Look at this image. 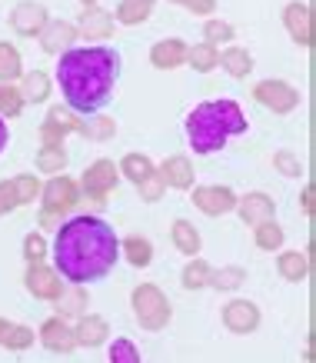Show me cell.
Masks as SVG:
<instances>
[{
    "label": "cell",
    "instance_id": "30",
    "mask_svg": "<svg viewBox=\"0 0 316 363\" xmlns=\"http://www.w3.org/2000/svg\"><path fill=\"white\" fill-rule=\"evenodd\" d=\"M23 77V60L21 50L11 40H0V84H13Z\"/></svg>",
    "mask_w": 316,
    "mask_h": 363
},
{
    "label": "cell",
    "instance_id": "9",
    "mask_svg": "<svg viewBox=\"0 0 316 363\" xmlns=\"http://www.w3.org/2000/svg\"><path fill=\"white\" fill-rule=\"evenodd\" d=\"M223 327H227L230 333H237V337H247V333H253L256 327H260V320H263V313H260V307L253 303V300H243V297H237V300H230L227 307H223Z\"/></svg>",
    "mask_w": 316,
    "mask_h": 363
},
{
    "label": "cell",
    "instance_id": "1",
    "mask_svg": "<svg viewBox=\"0 0 316 363\" xmlns=\"http://www.w3.org/2000/svg\"><path fill=\"white\" fill-rule=\"evenodd\" d=\"M50 257L64 284H97L113 274V267L120 260V237L103 217L80 213L57 227Z\"/></svg>",
    "mask_w": 316,
    "mask_h": 363
},
{
    "label": "cell",
    "instance_id": "33",
    "mask_svg": "<svg viewBox=\"0 0 316 363\" xmlns=\"http://www.w3.org/2000/svg\"><path fill=\"white\" fill-rule=\"evenodd\" d=\"M40 187H44V184H40V177H37V174H17V177H11V190H13L17 207L40 200Z\"/></svg>",
    "mask_w": 316,
    "mask_h": 363
},
{
    "label": "cell",
    "instance_id": "35",
    "mask_svg": "<svg viewBox=\"0 0 316 363\" xmlns=\"http://www.w3.org/2000/svg\"><path fill=\"white\" fill-rule=\"evenodd\" d=\"M67 147H40L37 150V170L40 174H50V177H57V174H64V167H67Z\"/></svg>",
    "mask_w": 316,
    "mask_h": 363
},
{
    "label": "cell",
    "instance_id": "19",
    "mask_svg": "<svg viewBox=\"0 0 316 363\" xmlns=\"http://www.w3.org/2000/svg\"><path fill=\"white\" fill-rule=\"evenodd\" d=\"M74 337H77V347H103L110 340V323L103 317H97V313H84L77 320Z\"/></svg>",
    "mask_w": 316,
    "mask_h": 363
},
{
    "label": "cell",
    "instance_id": "49",
    "mask_svg": "<svg viewBox=\"0 0 316 363\" xmlns=\"http://www.w3.org/2000/svg\"><path fill=\"white\" fill-rule=\"evenodd\" d=\"M303 210H306V217L313 213V187H306V190H303Z\"/></svg>",
    "mask_w": 316,
    "mask_h": 363
},
{
    "label": "cell",
    "instance_id": "29",
    "mask_svg": "<svg viewBox=\"0 0 316 363\" xmlns=\"http://www.w3.org/2000/svg\"><path fill=\"white\" fill-rule=\"evenodd\" d=\"M117 170H120V177H127L130 184H143L150 174H157V164H153L147 154H127L117 164Z\"/></svg>",
    "mask_w": 316,
    "mask_h": 363
},
{
    "label": "cell",
    "instance_id": "51",
    "mask_svg": "<svg viewBox=\"0 0 316 363\" xmlns=\"http://www.w3.org/2000/svg\"><path fill=\"white\" fill-rule=\"evenodd\" d=\"M80 4H84V7H97V0H80Z\"/></svg>",
    "mask_w": 316,
    "mask_h": 363
},
{
    "label": "cell",
    "instance_id": "21",
    "mask_svg": "<svg viewBox=\"0 0 316 363\" xmlns=\"http://www.w3.org/2000/svg\"><path fill=\"white\" fill-rule=\"evenodd\" d=\"M120 257L137 270H147L153 264V243L147 237H140V233H130V237L120 240Z\"/></svg>",
    "mask_w": 316,
    "mask_h": 363
},
{
    "label": "cell",
    "instance_id": "22",
    "mask_svg": "<svg viewBox=\"0 0 316 363\" xmlns=\"http://www.w3.org/2000/svg\"><path fill=\"white\" fill-rule=\"evenodd\" d=\"M276 270H280V277L290 280V284H303L306 277H310V257H306L303 250H280Z\"/></svg>",
    "mask_w": 316,
    "mask_h": 363
},
{
    "label": "cell",
    "instance_id": "31",
    "mask_svg": "<svg viewBox=\"0 0 316 363\" xmlns=\"http://www.w3.org/2000/svg\"><path fill=\"white\" fill-rule=\"evenodd\" d=\"M210 274H213V267L203 257H190L184 274H180V284H184V290H203V286H210Z\"/></svg>",
    "mask_w": 316,
    "mask_h": 363
},
{
    "label": "cell",
    "instance_id": "20",
    "mask_svg": "<svg viewBox=\"0 0 316 363\" xmlns=\"http://www.w3.org/2000/svg\"><path fill=\"white\" fill-rule=\"evenodd\" d=\"M87 307H90L87 290H84V286H74V284L64 286V294L54 300V310L60 320H80L87 313Z\"/></svg>",
    "mask_w": 316,
    "mask_h": 363
},
{
    "label": "cell",
    "instance_id": "48",
    "mask_svg": "<svg viewBox=\"0 0 316 363\" xmlns=\"http://www.w3.org/2000/svg\"><path fill=\"white\" fill-rule=\"evenodd\" d=\"M7 143H11V130H7V121L0 117V154L7 150Z\"/></svg>",
    "mask_w": 316,
    "mask_h": 363
},
{
    "label": "cell",
    "instance_id": "50",
    "mask_svg": "<svg viewBox=\"0 0 316 363\" xmlns=\"http://www.w3.org/2000/svg\"><path fill=\"white\" fill-rule=\"evenodd\" d=\"M7 330H11V320L0 317V343H4V337H7Z\"/></svg>",
    "mask_w": 316,
    "mask_h": 363
},
{
    "label": "cell",
    "instance_id": "37",
    "mask_svg": "<svg viewBox=\"0 0 316 363\" xmlns=\"http://www.w3.org/2000/svg\"><path fill=\"white\" fill-rule=\"evenodd\" d=\"M21 111H23L21 90L13 87V84H0V117L13 121V117H21Z\"/></svg>",
    "mask_w": 316,
    "mask_h": 363
},
{
    "label": "cell",
    "instance_id": "34",
    "mask_svg": "<svg viewBox=\"0 0 316 363\" xmlns=\"http://www.w3.org/2000/svg\"><path fill=\"white\" fill-rule=\"evenodd\" d=\"M247 284V270L243 267H220L210 274V286L220 290V294H233V290H240Z\"/></svg>",
    "mask_w": 316,
    "mask_h": 363
},
{
    "label": "cell",
    "instance_id": "46",
    "mask_svg": "<svg viewBox=\"0 0 316 363\" xmlns=\"http://www.w3.org/2000/svg\"><path fill=\"white\" fill-rule=\"evenodd\" d=\"M186 11L200 13V17H210V13L217 11V0H190V4H186Z\"/></svg>",
    "mask_w": 316,
    "mask_h": 363
},
{
    "label": "cell",
    "instance_id": "42",
    "mask_svg": "<svg viewBox=\"0 0 316 363\" xmlns=\"http://www.w3.org/2000/svg\"><path fill=\"white\" fill-rule=\"evenodd\" d=\"M273 167L283 177H303V164H300V157L293 150H276L273 154Z\"/></svg>",
    "mask_w": 316,
    "mask_h": 363
},
{
    "label": "cell",
    "instance_id": "2",
    "mask_svg": "<svg viewBox=\"0 0 316 363\" xmlns=\"http://www.w3.org/2000/svg\"><path fill=\"white\" fill-rule=\"evenodd\" d=\"M120 64V50L107 44L64 50L57 60V84L64 94V107H70L77 117L100 113L113 100Z\"/></svg>",
    "mask_w": 316,
    "mask_h": 363
},
{
    "label": "cell",
    "instance_id": "26",
    "mask_svg": "<svg viewBox=\"0 0 316 363\" xmlns=\"http://www.w3.org/2000/svg\"><path fill=\"white\" fill-rule=\"evenodd\" d=\"M153 7H157V0H120V4H117V13H113V21L123 23V27H137V23H143L147 17H150Z\"/></svg>",
    "mask_w": 316,
    "mask_h": 363
},
{
    "label": "cell",
    "instance_id": "24",
    "mask_svg": "<svg viewBox=\"0 0 316 363\" xmlns=\"http://www.w3.org/2000/svg\"><path fill=\"white\" fill-rule=\"evenodd\" d=\"M170 240H174V247L184 257H196L200 253V247H203V240H200V230H196L190 220H174V227H170Z\"/></svg>",
    "mask_w": 316,
    "mask_h": 363
},
{
    "label": "cell",
    "instance_id": "18",
    "mask_svg": "<svg viewBox=\"0 0 316 363\" xmlns=\"http://www.w3.org/2000/svg\"><path fill=\"white\" fill-rule=\"evenodd\" d=\"M150 64L157 70H176V67L186 64V44L180 37H167V40H157L150 47Z\"/></svg>",
    "mask_w": 316,
    "mask_h": 363
},
{
    "label": "cell",
    "instance_id": "12",
    "mask_svg": "<svg viewBox=\"0 0 316 363\" xmlns=\"http://www.w3.org/2000/svg\"><path fill=\"white\" fill-rule=\"evenodd\" d=\"M237 213H240V220L247 227H260V223L276 217V200L270 194H263V190H253L247 197H237Z\"/></svg>",
    "mask_w": 316,
    "mask_h": 363
},
{
    "label": "cell",
    "instance_id": "38",
    "mask_svg": "<svg viewBox=\"0 0 316 363\" xmlns=\"http://www.w3.org/2000/svg\"><path fill=\"white\" fill-rule=\"evenodd\" d=\"M47 250H50V247H47V237L40 230L23 237V260H27V264H44Z\"/></svg>",
    "mask_w": 316,
    "mask_h": 363
},
{
    "label": "cell",
    "instance_id": "8",
    "mask_svg": "<svg viewBox=\"0 0 316 363\" xmlns=\"http://www.w3.org/2000/svg\"><path fill=\"white\" fill-rule=\"evenodd\" d=\"M40 200H44V210L67 213V210H74L77 203H80V187H77V180L57 174L40 187Z\"/></svg>",
    "mask_w": 316,
    "mask_h": 363
},
{
    "label": "cell",
    "instance_id": "36",
    "mask_svg": "<svg viewBox=\"0 0 316 363\" xmlns=\"http://www.w3.org/2000/svg\"><path fill=\"white\" fill-rule=\"evenodd\" d=\"M203 37H207V44L220 47V44L237 40V30H233V23L220 21V17H207V23H203Z\"/></svg>",
    "mask_w": 316,
    "mask_h": 363
},
{
    "label": "cell",
    "instance_id": "47",
    "mask_svg": "<svg viewBox=\"0 0 316 363\" xmlns=\"http://www.w3.org/2000/svg\"><path fill=\"white\" fill-rule=\"evenodd\" d=\"M60 217H64V213H57V210H44V213H40V227H44V230H57V227H60Z\"/></svg>",
    "mask_w": 316,
    "mask_h": 363
},
{
    "label": "cell",
    "instance_id": "44",
    "mask_svg": "<svg viewBox=\"0 0 316 363\" xmlns=\"http://www.w3.org/2000/svg\"><path fill=\"white\" fill-rule=\"evenodd\" d=\"M40 140H44V147H64V140H67V137H64V133H60V130H57V127H54V123H40Z\"/></svg>",
    "mask_w": 316,
    "mask_h": 363
},
{
    "label": "cell",
    "instance_id": "17",
    "mask_svg": "<svg viewBox=\"0 0 316 363\" xmlns=\"http://www.w3.org/2000/svg\"><path fill=\"white\" fill-rule=\"evenodd\" d=\"M113 27H117V21H113V13L103 11V7H84V13H80V23H77V30L84 33L87 40H107L110 33H113Z\"/></svg>",
    "mask_w": 316,
    "mask_h": 363
},
{
    "label": "cell",
    "instance_id": "45",
    "mask_svg": "<svg viewBox=\"0 0 316 363\" xmlns=\"http://www.w3.org/2000/svg\"><path fill=\"white\" fill-rule=\"evenodd\" d=\"M17 210V200H13V190H11V180H0V217Z\"/></svg>",
    "mask_w": 316,
    "mask_h": 363
},
{
    "label": "cell",
    "instance_id": "32",
    "mask_svg": "<svg viewBox=\"0 0 316 363\" xmlns=\"http://www.w3.org/2000/svg\"><path fill=\"white\" fill-rule=\"evenodd\" d=\"M77 133L87 137V140H110V137L117 133V121H113V117H103V113H90L87 121H80Z\"/></svg>",
    "mask_w": 316,
    "mask_h": 363
},
{
    "label": "cell",
    "instance_id": "28",
    "mask_svg": "<svg viewBox=\"0 0 316 363\" xmlns=\"http://www.w3.org/2000/svg\"><path fill=\"white\" fill-rule=\"evenodd\" d=\"M283 240H286V230L276 220H266V223H260V227H253V243H256L263 253H280L283 250Z\"/></svg>",
    "mask_w": 316,
    "mask_h": 363
},
{
    "label": "cell",
    "instance_id": "11",
    "mask_svg": "<svg viewBox=\"0 0 316 363\" xmlns=\"http://www.w3.org/2000/svg\"><path fill=\"white\" fill-rule=\"evenodd\" d=\"M47 21H50L47 7L44 4H33V0H21L11 13V27H13V33H21V37H40Z\"/></svg>",
    "mask_w": 316,
    "mask_h": 363
},
{
    "label": "cell",
    "instance_id": "52",
    "mask_svg": "<svg viewBox=\"0 0 316 363\" xmlns=\"http://www.w3.org/2000/svg\"><path fill=\"white\" fill-rule=\"evenodd\" d=\"M170 4H176V7H186V4H190V0H170Z\"/></svg>",
    "mask_w": 316,
    "mask_h": 363
},
{
    "label": "cell",
    "instance_id": "6",
    "mask_svg": "<svg viewBox=\"0 0 316 363\" xmlns=\"http://www.w3.org/2000/svg\"><path fill=\"white\" fill-rule=\"evenodd\" d=\"M253 100L266 107L270 113H293L300 107V90L286 80H276V77H266L253 87Z\"/></svg>",
    "mask_w": 316,
    "mask_h": 363
},
{
    "label": "cell",
    "instance_id": "40",
    "mask_svg": "<svg viewBox=\"0 0 316 363\" xmlns=\"http://www.w3.org/2000/svg\"><path fill=\"white\" fill-rule=\"evenodd\" d=\"M33 337H37V333H33L30 327L11 323V330H7V337H4V347H7V350H27V347H33Z\"/></svg>",
    "mask_w": 316,
    "mask_h": 363
},
{
    "label": "cell",
    "instance_id": "16",
    "mask_svg": "<svg viewBox=\"0 0 316 363\" xmlns=\"http://www.w3.org/2000/svg\"><path fill=\"white\" fill-rule=\"evenodd\" d=\"M77 37H80L77 23H70V21H47V27L40 30V47H44V54L60 57L64 50H70V47L77 44Z\"/></svg>",
    "mask_w": 316,
    "mask_h": 363
},
{
    "label": "cell",
    "instance_id": "13",
    "mask_svg": "<svg viewBox=\"0 0 316 363\" xmlns=\"http://www.w3.org/2000/svg\"><path fill=\"white\" fill-rule=\"evenodd\" d=\"M157 174H160V180H164V187L170 190H193L196 184V170H193V160L186 154H174L167 157L164 164L157 167Z\"/></svg>",
    "mask_w": 316,
    "mask_h": 363
},
{
    "label": "cell",
    "instance_id": "15",
    "mask_svg": "<svg viewBox=\"0 0 316 363\" xmlns=\"http://www.w3.org/2000/svg\"><path fill=\"white\" fill-rule=\"evenodd\" d=\"M283 23L290 37H293V44L300 47H310L313 44V11L306 7L303 0H290L283 7Z\"/></svg>",
    "mask_w": 316,
    "mask_h": 363
},
{
    "label": "cell",
    "instance_id": "43",
    "mask_svg": "<svg viewBox=\"0 0 316 363\" xmlns=\"http://www.w3.org/2000/svg\"><path fill=\"white\" fill-rule=\"evenodd\" d=\"M137 190H140V200H147V203H157V200L164 197V180H160V174H150L143 184H137Z\"/></svg>",
    "mask_w": 316,
    "mask_h": 363
},
{
    "label": "cell",
    "instance_id": "23",
    "mask_svg": "<svg viewBox=\"0 0 316 363\" xmlns=\"http://www.w3.org/2000/svg\"><path fill=\"white\" fill-rule=\"evenodd\" d=\"M217 67H223L230 77H237V80H243L247 74L253 70V54L247 50V47H237V44H227L223 50H220V64Z\"/></svg>",
    "mask_w": 316,
    "mask_h": 363
},
{
    "label": "cell",
    "instance_id": "10",
    "mask_svg": "<svg viewBox=\"0 0 316 363\" xmlns=\"http://www.w3.org/2000/svg\"><path fill=\"white\" fill-rule=\"evenodd\" d=\"M23 286L30 290V297L37 300H50L54 303L60 294H64V280H60V274H57L54 267L47 264H30L27 267V277H23Z\"/></svg>",
    "mask_w": 316,
    "mask_h": 363
},
{
    "label": "cell",
    "instance_id": "27",
    "mask_svg": "<svg viewBox=\"0 0 316 363\" xmlns=\"http://www.w3.org/2000/svg\"><path fill=\"white\" fill-rule=\"evenodd\" d=\"M186 64H190V70H196V74H210V70H217L220 64V47L213 44H193L186 47Z\"/></svg>",
    "mask_w": 316,
    "mask_h": 363
},
{
    "label": "cell",
    "instance_id": "39",
    "mask_svg": "<svg viewBox=\"0 0 316 363\" xmlns=\"http://www.w3.org/2000/svg\"><path fill=\"white\" fill-rule=\"evenodd\" d=\"M47 123H54L57 130L64 133H77V127H80V117H77L70 107H50V113H47Z\"/></svg>",
    "mask_w": 316,
    "mask_h": 363
},
{
    "label": "cell",
    "instance_id": "41",
    "mask_svg": "<svg viewBox=\"0 0 316 363\" xmlns=\"http://www.w3.org/2000/svg\"><path fill=\"white\" fill-rule=\"evenodd\" d=\"M110 363H140V350H137V343L127 340V337H117L113 347H110Z\"/></svg>",
    "mask_w": 316,
    "mask_h": 363
},
{
    "label": "cell",
    "instance_id": "4",
    "mask_svg": "<svg viewBox=\"0 0 316 363\" xmlns=\"http://www.w3.org/2000/svg\"><path fill=\"white\" fill-rule=\"evenodd\" d=\"M130 307H133V317H137V323H140L147 333L167 330V323L174 320V307H170L167 294H164V290H160L157 284H140V286H133Z\"/></svg>",
    "mask_w": 316,
    "mask_h": 363
},
{
    "label": "cell",
    "instance_id": "3",
    "mask_svg": "<svg viewBox=\"0 0 316 363\" xmlns=\"http://www.w3.org/2000/svg\"><path fill=\"white\" fill-rule=\"evenodd\" d=\"M250 130V121L237 100L220 97V100H203L184 117V133L186 143L193 147V154L210 157L223 150L233 137H243Z\"/></svg>",
    "mask_w": 316,
    "mask_h": 363
},
{
    "label": "cell",
    "instance_id": "14",
    "mask_svg": "<svg viewBox=\"0 0 316 363\" xmlns=\"http://www.w3.org/2000/svg\"><path fill=\"white\" fill-rule=\"evenodd\" d=\"M37 340L44 343L50 353H74L77 350V337H74V327L60 317H47L37 330Z\"/></svg>",
    "mask_w": 316,
    "mask_h": 363
},
{
    "label": "cell",
    "instance_id": "25",
    "mask_svg": "<svg viewBox=\"0 0 316 363\" xmlns=\"http://www.w3.org/2000/svg\"><path fill=\"white\" fill-rule=\"evenodd\" d=\"M21 97L23 104H44L50 97V77H47L44 70H30V74H23L21 77Z\"/></svg>",
    "mask_w": 316,
    "mask_h": 363
},
{
    "label": "cell",
    "instance_id": "5",
    "mask_svg": "<svg viewBox=\"0 0 316 363\" xmlns=\"http://www.w3.org/2000/svg\"><path fill=\"white\" fill-rule=\"evenodd\" d=\"M117 184H120V170H117V164H113L110 157H100V160H94V164L84 170V177H80L77 187H80V197L103 203V200L117 190Z\"/></svg>",
    "mask_w": 316,
    "mask_h": 363
},
{
    "label": "cell",
    "instance_id": "7",
    "mask_svg": "<svg viewBox=\"0 0 316 363\" xmlns=\"http://www.w3.org/2000/svg\"><path fill=\"white\" fill-rule=\"evenodd\" d=\"M193 207L207 217H227L237 210V194L220 184H203V187H193Z\"/></svg>",
    "mask_w": 316,
    "mask_h": 363
}]
</instances>
